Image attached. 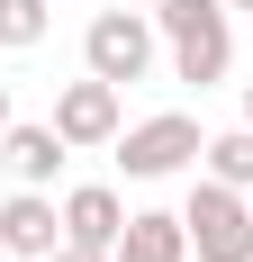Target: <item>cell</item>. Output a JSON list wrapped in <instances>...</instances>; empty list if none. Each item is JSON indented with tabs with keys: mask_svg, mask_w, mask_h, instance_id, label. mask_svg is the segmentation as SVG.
Masks as SVG:
<instances>
[{
	"mask_svg": "<svg viewBox=\"0 0 253 262\" xmlns=\"http://www.w3.org/2000/svg\"><path fill=\"white\" fill-rule=\"evenodd\" d=\"M54 208H64V244H109V253H118V235H126V199H118L109 181H73Z\"/></svg>",
	"mask_w": 253,
	"mask_h": 262,
	"instance_id": "8",
	"label": "cell"
},
{
	"mask_svg": "<svg viewBox=\"0 0 253 262\" xmlns=\"http://www.w3.org/2000/svg\"><path fill=\"white\" fill-rule=\"evenodd\" d=\"M244 127H253V81H244Z\"/></svg>",
	"mask_w": 253,
	"mask_h": 262,
	"instance_id": "15",
	"label": "cell"
},
{
	"mask_svg": "<svg viewBox=\"0 0 253 262\" xmlns=\"http://www.w3.org/2000/svg\"><path fill=\"white\" fill-rule=\"evenodd\" d=\"M46 27H54V0H0V46L9 54L46 46Z\"/></svg>",
	"mask_w": 253,
	"mask_h": 262,
	"instance_id": "11",
	"label": "cell"
},
{
	"mask_svg": "<svg viewBox=\"0 0 253 262\" xmlns=\"http://www.w3.org/2000/svg\"><path fill=\"white\" fill-rule=\"evenodd\" d=\"M46 262H118V253H109V244H54Z\"/></svg>",
	"mask_w": 253,
	"mask_h": 262,
	"instance_id": "12",
	"label": "cell"
},
{
	"mask_svg": "<svg viewBox=\"0 0 253 262\" xmlns=\"http://www.w3.org/2000/svg\"><path fill=\"white\" fill-rule=\"evenodd\" d=\"M154 54H163V27H154V9H136V0H118V9H100V18L81 27V73L100 81H145Z\"/></svg>",
	"mask_w": 253,
	"mask_h": 262,
	"instance_id": "3",
	"label": "cell"
},
{
	"mask_svg": "<svg viewBox=\"0 0 253 262\" xmlns=\"http://www.w3.org/2000/svg\"><path fill=\"white\" fill-rule=\"evenodd\" d=\"M0 262H9V244H0Z\"/></svg>",
	"mask_w": 253,
	"mask_h": 262,
	"instance_id": "17",
	"label": "cell"
},
{
	"mask_svg": "<svg viewBox=\"0 0 253 262\" xmlns=\"http://www.w3.org/2000/svg\"><path fill=\"white\" fill-rule=\"evenodd\" d=\"M118 262H190V226H181V208H126Z\"/></svg>",
	"mask_w": 253,
	"mask_h": 262,
	"instance_id": "9",
	"label": "cell"
},
{
	"mask_svg": "<svg viewBox=\"0 0 253 262\" xmlns=\"http://www.w3.org/2000/svg\"><path fill=\"white\" fill-rule=\"evenodd\" d=\"M199 172H217L226 190H253V127H244V118H235V127H217V136L199 145Z\"/></svg>",
	"mask_w": 253,
	"mask_h": 262,
	"instance_id": "10",
	"label": "cell"
},
{
	"mask_svg": "<svg viewBox=\"0 0 253 262\" xmlns=\"http://www.w3.org/2000/svg\"><path fill=\"white\" fill-rule=\"evenodd\" d=\"M118 127H126V91H118V81L81 73V81H64V91H54V136H64L73 154H109V145H118Z\"/></svg>",
	"mask_w": 253,
	"mask_h": 262,
	"instance_id": "5",
	"label": "cell"
},
{
	"mask_svg": "<svg viewBox=\"0 0 253 262\" xmlns=\"http://www.w3.org/2000/svg\"><path fill=\"white\" fill-rule=\"evenodd\" d=\"M0 244H9V262H46L64 244V208H54L46 190H9L0 199Z\"/></svg>",
	"mask_w": 253,
	"mask_h": 262,
	"instance_id": "7",
	"label": "cell"
},
{
	"mask_svg": "<svg viewBox=\"0 0 253 262\" xmlns=\"http://www.w3.org/2000/svg\"><path fill=\"white\" fill-rule=\"evenodd\" d=\"M199 118H190V108H154V118H136V127H118V145H109V154H118V172L126 181H172V172H190V163H199Z\"/></svg>",
	"mask_w": 253,
	"mask_h": 262,
	"instance_id": "4",
	"label": "cell"
},
{
	"mask_svg": "<svg viewBox=\"0 0 253 262\" xmlns=\"http://www.w3.org/2000/svg\"><path fill=\"white\" fill-rule=\"evenodd\" d=\"M0 127H9V81H0Z\"/></svg>",
	"mask_w": 253,
	"mask_h": 262,
	"instance_id": "13",
	"label": "cell"
},
{
	"mask_svg": "<svg viewBox=\"0 0 253 262\" xmlns=\"http://www.w3.org/2000/svg\"><path fill=\"white\" fill-rule=\"evenodd\" d=\"M136 9H154V0H136Z\"/></svg>",
	"mask_w": 253,
	"mask_h": 262,
	"instance_id": "16",
	"label": "cell"
},
{
	"mask_svg": "<svg viewBox=\"0 0 253 262\" xmlns=\"http://www.w3.org/2000/svg\"><path fill=\"white\" fill-rule=\"evenodd\" d=\"M226 9H235V18H253V0H226Z\"/></svg>",
	"mask_w": 253,
	"mask_h": 262,
	"instance_id": "14",
	"label": "cell"
},
{
	"mask_svg": "<svg viewBox=\"0 0 253 262\" xmlns=\"http://www.w3.org/2000/svg\"><path fill=\"white\" fill-rule=\"evenodd\" d=\"M64 154H73V145L54 136V118H9V127H0V163H9L18 190H46L54 172H64Z\"/></svg>",
	"mask_w": 253,
	"mask_h": 262,
	"instance_id": "6",
	"label": "cell"
},
{
	"mask_svg": "<svg viewBox=\"0 0 253 262\" xmlns=\"http://www.w3.org/2000/svg\"><path fill=\"white\" fill-rule=\"evenodd\" d=\"M181 226H190V262H253V190H226L217 172H199L181 199Z\"/></svg>",
	"mask_w": 253,
	"mask_h": 262,
	"instance_id": "2",
	"label": "cell"
},
{
	"mask_svg": "<svg viewBox=\"0 0 253 262\" xmlns=\"http://www.w3.org/2000/svg\"><path fill=\"white\" fill-rule=\"evenodd\" d=\"M154 27H163V46H172V81H217L235 73V9L226 0H154Z\"/></svg>",
	"mask_w": 253,
	"mask_h": 262,
	"instance_id": "1",
	"label": "cell"
}]
</instances>
